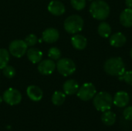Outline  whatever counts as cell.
Returning <instances> with one entry per match:
<instances>
[{
  "mask_svg": "<svg viewBox=\"0 0 132 131\" xmlns=\"http://www.w3.org/2000/svg\"><path fill=\"white\" fill-rule=\"evenodd\" d=\"M15 69L13 66H5L3 69H2V73L3 75L6 77V78H9V79H11V78H13L15 76Z\"/></svg>",
  "mask_w": 132,
  "mask_h": 131,
  "instance_id": "cb8c5ba5",
  "label": "cell"
},
{
  "mask_svg": "<svg viewBox=\"0 0 132 131\" xmlns=\"http://www.w3.org/2000/svg\"><path fill=\"white\" fill-rule=\"evenodd\" d=\"M56 63H54V61L53 59H44V60H41L39 64H38V67L37 69L39 71V73H41L42 75H50L52 74L54 70L56 69Z\"/></svg>",
  "mask_w": 132,
  "mask_h": 131,
  "instance_id": "9c48e42d",
  "label": "cell"
},
{
  "mask_svg": "<svg viewBox=\"0 0 132 131\" xmlns=\"http://www.w3.org/2000/svg\"><path fill=\"white\" fill-rule=\"evenodd\" d=\"M120 22L125 27L132 26V8H125L120 15Z\"/></svg>",
  "mask_w": 132,
  "mask_h": 131,
  "instance_id": "ac0fdd59",
  "label": "cell"
},
{
  "mask_svg": "<svg viewBox=\"0 0 132 131\" xmlns=\"http://www.w3.org/2000/svg\"><path fill=\"white\" fill-rule=\"evenodd\" d=\"M2 100H2V97H0V104L2 103Z\"/></svg>",
  "mask_w": 132,
  "mask_h": 131,
  "instance_id": "f546056e",
  "label": "cell"
},
{
  "mask_svg": "<svg viewBox=\"0 0 132 131\" xmlns=\"http://www.w3.org/2000/svg\"><path fill=\"white\" fill-rule=\"evenodd\" d=\"M59 31L54 28H48L42 34V39L46 43H53L59 39Z\"/></svg>",
  "mask_w": 132,
  "mask_h": 131,
  "instance_id": "8fae6325",
  "label": "cell"
},
{
  "mask_svg": "<svg viewBox=\"0 0 132 131\" xmlns=\"http://www.w3.org/2000/svg\"><path fill=\"white\" fill-rule=\"evenodd\" d=\"M130 101V97L128 93L125 91H119L113 98V103L118 107H125Z\"/></svg>",
  "mask_w": 132,
  "mask_h": 131,
  "instance_id": "4fadbf2b",
  "label": "cell"
},
{
  "mask_svg": "<svg viewBox=\"0 0 132 131\" xmlns=\"http://www.w3.org/2000/svg\"><path fill=\"white\" fill-rule=\"evenodd\" d=\"M71 44L76 49L83 50L87 45V40L84 36L80 34H76L71 38Z\"/></svg>",
  "mask_w": 132,
  "mask_h": 131,
  "instance_id": "2e32d148",
  "label": "cell"
},
{
  "mask_svg": "<svg viewBox=\"0 0 132 131\" xmlns=\"http://www.w3.org/2000/svg\"><path fill=\"white\" fill-rule=\"evenodd\" d=\"M56 69L59 73L63 76H69L76 71L75 63L68 58H62L58 60L56 64Z\"/></svg>",
  "mask_w": 132,
  "mask_h": 131,
  "instance_id": "5b68a950",
  "label": "cell"
},
{
  "mask_svg": "<svg viewBox=\"0 0 132 131\" xmlns=\"http://www.w3.org/2000/svg\"><path fill=\"white\" fill-rule=\"evenodd\" d=\"M66 32L70 34H76L80 32L84 27V19L78 15H72L67 17L63 24Z\"/></svg>",
  "mask_w": 132,
  "mask_h": 131,
  "instance_id": "277c9868",
  "label": "cell"
},
{
  "mask_svg": "<svg viewBox=\"0 0 132 131\" xmlns=\"http://www.w3.org/2000/svg\"><path fill=\"white\" fill-rule=\"evenodd\" d=\"M125 4L128 8H132V0H125Z\"/></svg>",
  "mask_w": 132,
  "mask_h": 131,
  "instance_id": "f1b7e54d",
  "label": "cell"
},
{
  "mask_svg": "<svg viewBox=\"0 0 132 131\" xmlns=\"http://www.w3.org/2000/svg\"><path fill=\"white\" fill-rule=\"evenodd\" d=\"M119 80H123L128 85L132 86V71H126L120 76H118Z\"/></svg>",
  "mask_w": 132,
  "mask_h": 131,
  "instance_id": "484cf974",
  "label": "cell"
},
{
  "mask_svg": "<svg viewBox=\"0 0 132 131\" xmlns=\"http://www.w3.org/2000/svg\"><path fill=\"white\" fill-rule=\"evenodd\" d=\"M9 59V52L5 49H0V69H3L8 65Z\"/></svg>",
  "mask_w": 132,
  "mask_h": 131,
  "instance_id": "7402d4cb",
  "label": "cell"
},
{
  "mask_svg": "<svg viewBox=\"0 0 132 131\" xmlns=\"http://www.w3.org/2000/svg\"><path fill=\"white\" fill-rule=\"evenodd\" d=\"M52 103L55 106H61L66 100V94L61 91H56L52 96Z\"/></svg>",
  "mask_w": 132,
  "mask_h": 131,
  "instance_id": "44dd1931",
  "label": "cell"
},
{
  "mask_svg": "<svg viewBox=\"0 0 132 131\" xmlns=\"http://www.w3.org/2000/svg\"><path fill=\"white\" fill-rule=\"evenodd\" d=\"M104 69L108 75L120 76L125 72V65L121 57H111L104 63Z\"/></svg>",
  "mask_w": 132,
  "mask_h": 131,
  "instance_id": "7a4b0ae2",
  "label": "cell"
},
{
  "mask_svg": "<svg viewBox=\"0 0 132 131\" xmlns=\"http://www.w3.org/2000/svg\"><path fill=\"white\" fill-rule=\"evenodd\" d=\"M28 46L24 40L15 39L10 42L9 46V52L15 58L22 57L27 52Z\"/></svg>",
  "mask_w": 132,
  "mask_h": 131,
  "instance_id": "8992f818",
  "label": "cell"
},
{
  "mask_svg": "<svg viewBox=\"0 0 132 131\" xmlns=\"http://www.w3.org/2000/svg\"><path fill=\"white\" fill-rule=\"evenodd\" d=\"M89 1H93V0H89Z\"/></svg>",
  "mask_w": 132,
  "mask_h": 131,
  "instance_id": "1f68e13d",
  "label": "cell"
},
{
  "mask_svg": "<svg viewBox=\"0 0 132 131\" xmlns=\"http://www.w3.org/2000/svg\"><path fill=\"white\" fill-rule=\"evenodd\" d=\"M90 13L97 20H105L110 15V6L104 0L93 1L90 6Z\"/></svg>",
  "mask_w": 132,
  "mask_h": 131,
  "instance_id": "6da1fadb",
  "label": "cell"
},
{
  "mask_svg": "<svg viewBox=\"0 0 132 131\" xmlns=\"http://www.w3.org/2000/svg\"><path fill=\"white\" fill-rule=\"evenodd\" d=\"M98 34L103 38H108L111 33V25L105 22H102L97 28Z\"/></svg>",
  "mask_w": 132,
  "mask_h": 131,
  "instance_id": "ffe728a7",
  "label": "cell"
},
{
  "mask_svg": "<svg viewBox=\"0 0 132 131\" xmlns=\"http://www.w3.org/2000/svg\"><path fill=\"white\" fill-rule=\"evenodd\" d=\"M26 94H27L28 97L34 102L40 101L43 97V90L39 86H35V85H31L27 87Z\"/></svg>",
  "mask_w": 132,
  "mask_h": 131,
  "instance_id": "7c38bea8",
  "label": "cell"
},
{
  "mask_svg": "<svg viewBox=\"0 0 132 131\" xmlns=\"http://www.w3.org/2000/svg\"><path fill=\"white\" fill-rule=\"evenodd\" d=\"M48 56L50 59L59 60L61 57V52L57 47H51L48 51Z\"/></svg>",
  "mask_w": 132,
  "mask_h": 131,
  "instance_id": "603a6c76",
  "label": "cell"
},
{
  "mask_svg": "<svg viewBox=\"0 0 132 131\" xmlns=\"http://www.w3.org/2000/svg\"><path fill=\"white\" fill-rule=\"evenodd\" d=\"M126 41H127L126 36L122 32H120L113 34L110 37V39H109L111 46L113 47H116V48L123 46L126 43Z\"/></svg>",
  "mask_w": 132,
  "mask_h": 131,
  "instance_id": "5bb4252c",
  "label": "cell"
},
{
  "mask_svg": "<svg viewBox=\"0 0 132 131\" xmlns=\"http://www.w3.org/2000/svg\"><path fill=\"white\" fill-rule=\"evenodd\" d=\"M63 90L66 95H73L77 93L79 84L75 80H68L63 83Z\"/></svg>",
  "mask_w": 132,
  "mask_h": 131,
  "instance_id": "9a60e30c",
  "label": "cell"
},
{
  "mask_svg": "<svg viewBox=\"0 0 132 131\" xmlns=\"http://www.w3.org/2000/svg\"><path fill=\"white\" fill-rule=\"evenodd\" d=\"M26 55L29 60L33 64L39 63L43 59V53L37 48H29L27 49Z\"/></svg>",
  "mask_w": 132,
  "mask_h": 131,
  "instance_id": "e0dca14e",
  "label": "cell"
},
{
  "mask_svg": "<svg viewBox=\"0 0 132 131\" xmlns=\"http://www.w3.org/2000/svg\"><path fill=\"white\" fill-rule=\"evenodd\" d=\"M47 9L50 12V13L56 16H60L63 15L66 11L63 3H62L59 0L51 1L47 6Z\"/></svg>",
  "mask_w": 132,
  "mask_h": 131,
  "instance_id": "30bf717a",
  "label": "cell"
},
{
  "mask_svg": "<svg viewBox=\"0 0 132 131\" xmlns=\"http://www.w3.org/2000/svg\"><path fill=\"white\" fill-rule=\"evenodd\" d=\"M130 55H131V57L132 59V48L131 49V52H130Z\"/></svg>",
  "mask_w": 132,
  "mask_h": 131,
  "instance_id": "4dcf8cb0",
  "label": "cell"
},
{
  "mask_svg": "<svg viewBox=\"0 0 132 131\" xmlns=\"http://www.w3.org/2000/svg\"><path fill=\"white\" fill-rule=\"evenodd\" d=\"M123 116L126 120L132 121V106L128 107L124 110Z\"/></svg>",
  "mask_w": 132,
  "mask_h": 131,
  "instance_id": "83f0119b",
  "label": "cell"
},
{
  "mask_svg": "<svg viewBox=\"0 0 132 131\" xmlns=\"http://www.w3.org/2000/svg\"><path fill=\"white\" fill-rule=\"evenodd\" d=\"M93 103L96 110L101 112H104L111 108L113 97L108 92H100L94 96Z\"/></svg>",
  "mask_w": 132,
  "mask_h": 131,
  "instance_id": "3957f363",
  "label": "cell"
},
{
  "mask_svg": "<svg viewBox=\"0 0 132 131\" xmlns=\"http://www.w3.org/2000/svg\"><path fill=\"white\" fill-rule=\"evenodd\" d=\"M2 100L10 106L18 105L22 100V94L16 89L9 88L3 93Z\"/></svg>",
  "mask_w": 132,
  "mask_h": 131,
  "instance_id": "ba28073f",
  "label": "cell"
},
{
  "mask_svg": "<svg viewBox=\"0 0 132 131\" xmlns=\"http://www.w3.org/2000/svg\"><path fill=\"white\" fill-rule=\"evenodd\" d=\"M70 3L72 7L77 11L84 9L86 6V0H70Z\"/></svg>",
  "mask_w": 132,
  "mask_h": 131,
  "instance_id": "d4e9b609",
  "label": "cell"
},
{
  "mask_svg": "<svg viewBox=\"0 0 132 131\" xmlns=\"http://www.w3.org/2000/svg\"><path fill=\"white\" fill-rule=\"evenodd\" d=\"M101 120L105 125L112 126L116 121V114L110 110L104 111L101 116Z\"/></svg>",
  "mask_w": 132,
  "mask_h": 131,
  "instance_id": "d6986e66",
  "label": "cell"
},
{
  "mask_svg": "<svg viewBox=\"0 0 132 131\" xmlns=\"http://www.w3.org/2000/svg\"><path fill=\"white\" fill-rule=\"evenodd\" d=\"M24 41H25V42L26 43V45L28 46L32 47V46H35L37 43L38 39H37V36L35 34H29L25 38Z\"/></svg>",
  "mask_w": 132,
  "mask_h": 131,
  "instance_id": "4316f807",
  "label": "cell"
},
{
  "mask_svg": "<svg viewBox=\"0 0 132 131\" xmlns=\"http://www.w3.org/2000/svg\"><path fill=\"white\" fill-rule=\"evenodd\" d=\"M97 90L94 85L91 83H86L83 84L77 93V97L83 101H88L94 97Z\"/></svg>",
  "mask_w": 132,
  "mask_h": 131,
  "instance_id": "52a82bcc",
  "label": "cell"
}]
</instances>
